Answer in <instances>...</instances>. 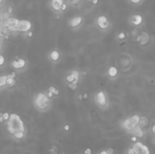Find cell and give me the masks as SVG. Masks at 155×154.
<instances>
[{
  "label": "cell",
  "mask_w": 155,
  "mask_h": 154,
  "mask_svg": "<svg viewBox=\"0 0 155 154\" xmlns=\"http://www.w3.org/2000/svg\"><path fill=\"white\" fill-rule=\"evenodd\" d=\"M98 2V0H93V1L92 2V3L93 4V5H97Z\"/></svg>",
  "instance_id": "d590c367"
},
{
  "label": "cell",
  "mask_w": 155,
  "mask_h": 154,
  "mask_svg": "<svg viewBox=\"0 0 155 154\" xmlns=\"http://www.w3.org/2000/svg\"><path fill=\"white\" fill-rule=\"evenodd\" d=\"M140 117L138 115L135 114L133 115L131 117L127 118V119H125L123 122H121V127L123 128V129L124 131H126L127 133L130 134L131 131L137 126L138 125L140 121Z\"/></svg>",
  "instance_id": "8992f818"
},
{
  "label": "cell",
  "mask_w": 155,
  "mask_h": 154,
  "mask_svg": "<svg viewBox=\"0 0 155 154\" xmlns=\"http://www.w3.org/2000/svg\"><path fill=\"white\" fill-rule=\"evenodd\" d=\"M64 4V0H51L50 8L55 13L62 12V8Z\"/></svg>",
  "instance_id": "5bb4252c"
},
{
  "label": "cell",
  "mask_w": 155,
  "mask_h": 154,
  "mask_svg": "<svg viewBox=\"0 0 155 154\" xmlns=\"http://www.w3.org/2000/svg\"><path fill=\"white\" fill-rule=\"evenodd\" d=\"M131 140H132L133 143H135V142L138 141V137H135V136H132V137H131Z\"/></svg>",
  "instance_id": "f546056e"
},
{
  "label": "cell",
  "mask_w": 155,
  "mask_h": 154,
  "mask_svg": "<svg viewBox=\"0 0 155 154\" xmlns=\"http://www.w3.org/2000/svg\"><path fill=\"white\" fill-rule=\"evenodd\" d=\"M48 59L50 62L52 64H57L61 60V53L59 51L56 50V49H53V50L50 51L48 54Z\"/></svg>",
  "instance_id": "4fadbf2b"
},
{
  "label": "cell",
  "mask_w": 155,
  "mask_h": 154,
  "mask_svg": "<svg viewBox=\"0 0 155 154\" xmlns=\"http://www.w3.org/2000/svg\"><path fill=\"white\" fill-rule=\"evenodd\" d=\"M153 143H154V144H155V136H154V137H153Z\"/></svg>",
  "instance_id": "8d00e7d4"
},
{
  "label": "cell",
  "mask_w": 155,
  "mask_h": 154,
  "mask_svg": "<svg viewBox=\"0 0 155 154\" xmlns=\"http://www.w3.org/2000/svg\"><path fill=\"white\" fill-rule=\"evenodd\" d=\"M0 58H1V66H2L4 64V61H5V60H4V57L2 56V55H1Z\"/></svg>",
  "instance_id": "d6a6232c"
},
{
  "label": "cell",
  "mask_w": 155,
  "mask_h": 154,
  "mask_svg": "<svg viewBox=\"0 0 155 154\" xmlns=\"http://www.w3.org/2000/svg\"><path fill=\"white\" fill-rule=\"evenodd\" d=\"M68 4H69L71 7H74V8H79L83 4V0H69Z\"/></svg>",
  "instance_id": "d6986e66"
},
{
  "label": "cell",
  "mask_w": 155,
  "mask_h": 154,
  "mask_svg": "<svg viewBox=\"0 0 155 154\" xmlns=\"http://www.w3.org/2000/svg\"><path fill=\"white\" fill-rule=\"evenodd\" d=\"M107 152L108 154H114V151L112 148H108V149H107Z\"/></svg>",
  "instance_id": "f1b7e54d"
},
{
  "label": "cell",
  "mask_w": 155,
  "mask_h": 154,
  "mask_svg": "<svg viewBox=\"0 0 155 154\" xmlns=\"http://www.w3.org/2000/svg\"><path fill=\"white\" fill-rule=\"evenodd\" d=\"M49 92H51L52 93H53L54 94V95H59V89H57L55 86H51L49 88Z\"/></svg>",
  "instance_id": "7402d4cb"
},
{
  "label": "cell",
  "mask_w": 155,
  "mask_h": 154,
  "mask_svg": "<svg viewBox=\"0 0 155 154\" xmlns=\"http://www.w3.org/2000/svg\"><path fill=\"white\" fill-rule=\"evenodd\" d=\"M149 123V121L147 119V117L145 116H141L140 117V121H139V123H138V125L141 126V128H144V127L147 126Z\"/></svg>",
  "instance_id": "ffe728a7"
},
{
  "label": "cell",
  "mask_w": 155,
  "mask_h": 154,
  "mask_svg": "<svg viewBox=\"0 0 155 154\" xmlns=\"http://www.w3.org/2000/svg\"><path fill=\"white\" fill-rule=\"evenodd\" d=\"M31 28H32V24H31L30 21L27 20H19L15 31L21 33H28L30 32Z\"/></svg>",
  "instance_id": "8fae6325"
},
{
  "label": "cell",
  "mask_w": 155,
  "mask_h": 154,
  "mask_svg": "<svg viewBox=\"0 0 155 154\" xmlns=\"http://www.w3.org/2000/svg\"><path fill=\"white\" fill-rule=\"evenodd\" d=\"M27 131H21V132H17L16 134H14V135H12L13 139H14L15 140H22L25 138L26 137Z\"/></svg>",
  "instance_id": "ac0fdd59"
},
{
  "label": "cell",
  "mask_w": 155,
  "mask_h": 154,
  "mask_svg": "<svg viewBox=\"0 0 155 154\" xmlns=\"http://www.w3.org/2000/svg\"><path fill=\"white\" fill-rule=\"evenodd\" d=\"M118 67L121 71H129L133 65V58L129 53H123L118 58Z\"/></svg>",
  "instance_id": "277c9868"
},
{
  "label": "cell",
  "mask_w": 155,
  "mask_h": 154,
  "mask_svg": "<svg viewBox=\"0 0 155 154\" xmlns=\"http://www.w3.org/2000/svg\"><path fill=\"white\" fill-rule=\"evenodd\" d=\"M70 125H65V126H64V130H65V131H70Z\"/></svg>",
  "instance_id": "4dcf8cb0"
},
{
  "label": "cell",
  "mask_w": 155,
  "mask_h": 154,
  "mask_svg": "<svg viewBox=\"0 0 155 154\" xmlns=\"http://www.w3.org/2000/svg\"><path fill=\"white\" fill-rule=\"evenodd\" d=\"M67 8H68V4L65 3L63 5V6H62V12H64V11H65L67 10Z\"/></svg>",
  "instance_id": "83f0119b"
},
{
  "label": "cell",
  "mask_w": 155,
  "mask_h": 154,
  "mask_svg": "<svg viewBox=\"0 0 155 154\" xmlns=\"http://www.w3.org/2000/svg\"><path fill=\"white\" fill-rule=\"evenodd\" d=\"M132 136L138 137V138H142L144 136V131L143 130V128H141L139 125H137L130 133Z\"/></svg>",
  "instance_id": "e0dca14e"
},
{
  "label": "cell",
  "mask_w": 155,
  "mask_h": 154,
  "mask_svg": "<svg viewBox=\"0 0 155 154\" xmlns=\"http://www.w3.org/2000/svg\"><path fill=\"white\" fill-rule=\"evenodd\" d=\"M84 154H92V149L90 148H86L84 150Z\"/></svg>",
  "instance_id": "4316f807"
},
{
  "label": "cell",
  "mask_w": 155,
  "mask_h": 154,
  "mask_svg": "<svg viewBox=\"0 0 155 154\" xmlns=\"http://www.w3.org/2000/svg\"><path fill=\"white\" fill-rule=\"evenodd\" d=\"M95 104L100 110H106L109 107L110 102L108 95L105 91L100 90L95 94L94 96Z\"/></svg>",
  "instance_id": "3957f363"
},
{
  "label": "cell",
  "mask_w": 155,
  "mask_h": 154,
  "mask_svg": "<svg viewBox=\"0 0 155 154\" xmlns=\"http://www.w3.org/2000/svg\"><path fill=\"white\" fill-rule=\"evenodd\" d=\"M47 95H48V97H49V98H52L53 96H54V94L52 93V92H49L47 93Z\"/></svg>",
  "instance_id": "1f68e13d"
},
{
  "label": "cell",
  "mask_w": 155,
  "mask_h": 154,
  "mask_svg": "<svg viewBox=\"0 0 155 154\" xmlns=\"http://www.w3.org/2000/svg\"><path fill=\"white\" fill-rule=\"evenodd\" d=\"M80 76V72L76 70H71L66 75L65 80L68 86L71 90H76L77 89Z\"/></svg>",
  "instance_id": "5b68a950"
},
{
  "label": "cell",
  "mask_w": 155,
  "mask_h": 154,
  "mask_svg": "<svg viewBox=\"0 0 155 154\" xmlns=\"http://www.w3.org/2000/svg\"><path fill=\"white\" fill-rule=\"evenodd\" d=\"M95 24L99 30L106 32L109 30L111 27V23L109 19L105 15H100L95 20Z\"/></svg>",
  "instance_id": "52a82bcc"
},
{
  "label": "cell",
  "mask_w": 155,
  "mask_h": 154,
  "mask_svg": "<svg viewBox=\"0 0 155 154\" xmlns=\"http://www.w3.org/2000/svg\"><path fill=\"white\" fill-rule=\"evenodd\" d=\"M33 104L36 110L41 113H46L49 111L52 107V101L50 98L48 97L47 95L43 92H39L35 95L33 100Z\"/></svg>",
  "instance_id": "7a4b0ae2"
},
{
  "label": "cell",
  "mask_w": 155,
  "mask_h": 154,
  "mask_svg": "<svg viewBox=\"0 0 155 154\" xmlns=\"http://www.w3.org/2000/svg\"><path fill=\"white\" fill-rule=\"evenodd\" d=\"M107 76L111 80H117L119 77V70L114 66H111L107 70Z\"/></svg>",
  "instance_id": "9a60e30c"
},
{
  "label": "cell",
  "mask_w": 155,
  "mask_h": 154,
  "mask_svg": "<svg viewBox=\"0 0 155 154\" xmlns=\"http://www.w3.org/2000/svg\"><path fill=\"white\" fill-rule=\"evenodd\" d=\"M10 115L8 113H2V115H1V116L2 117V119H3L4 121H5V122H7V121L9 119V117H10Z\"/></svg>",
  "instance_id": "d4e9b609"
},
{
  "label": "cell",
  "mask_w": 155,
  "mask_h": 154,
  "mask_svg": "<svg viewBox=\"0 0 155 154\" xmlns=\"http://www.w3.org/2000/svg\"><path fill=\"white\" fill-rule=\"evenodd\" d=\"M126 34L123 32H120V33L117 35V39L120 41H123V40L126 39Z\"/></svg>",
  "instance_id": "603a6c76"
},
{
  "label": "cell",
  "mask_w": 155,
  "mask_h": 154,
  "mask_svg": "<svg viewBox=\"0 0 155 154\" xmlns=\"http://www.w3.org/2000/svg\"><path fill=\"white\" fill-rule=\"evenodd\" d=\"M0 87L1 89H3L4 88H7V83H6V76H2L0 78Z\"/></svg>",
  "instance_id": "44dd1931"
},
{
  "label": "cell",
  "mask_w": 155,
  "mask_h": 154,
  "mask_svg": "<svg viewBox=\"0 0 155 154\" xmlns=\"http://www.w3.org/2000/svg\"><path fill=\"white\" fill-rule=\"evenodd\" d=\"M87 1H88V2H92V1H93V0H87Z\"/></svg>",
  "instance_id": "74e56055"
},
{
  "label": "cell",
  "mask_w": 155,
  "mask_h": 154,
  "mask_svg": "<svg viewBox=\"0 0 155 154\" xmlns=\"http://www.w3.org/2000/svg\"><path fill=\"white\" fill-rule=\"evenodd\" d=\"M49 152H50L51 154H57L58 152H59V149L55 146H52V148L49 149Z\"/></svg>",
  "instance_id": "cb8c5ba5"
},
{
  "label": "cell",
  "mask_w": 155,
  "mask_h": 154,
  "mask_svg": "<svg viewBox=\"0 0 155 154\" xmlns=\"http://www.w3.org/2000/svg\"><path fill=\"white\" fill-rule=\"evenodd\" d=\"M149 39H150V36H149L148 34L145 32L141 33L140 35H138L136 37V41L139 42V44L141 46H144V45L147 44L148 42Z\"/></svg>",
  "instance_id": "2e32d148"
},
{
  "label": "cell",
  "mask_w": 155,
  "mask_h": 154,
  "mask_svg": "<svg viewBox=\"0 0 155 154\" xmlns=\"http://www.w3.org/2000/svg\"><path fill=\"white\" fill-rule=\"evenodd\" d=\"M129 22L132 27H138L142 25L143 22H144V18L142 16L139 14H134L129 17Z\"/></svg>",
  "instance_id": "7c38bea8"
},
{
  "label": "cell",
  "mask_w": 155,
  "mask_h": 154,
  "mask_svg": "<svg viewBox=\"0 0 155 154\" xmlns=\"http://www.w3.org/2000/svg\"><path fill=\"white\" fill-rule=\"evenodd\" d=\"M98 154H108V152H107V149H104V150H101Z\"/></svg>",
  "instance_id": "e575fe53"
},
{
  "label": "cell",
  "mask_w": 155,
  "mask_h": 154,
  "mask_svg": "<svg viewBox=\"0 0 155 154\" xmlns=\"http://www.w3.org/2000/svg\"><path fill=\"white\" fill-rule=\"evenodd\" d=\"M151 131H152V133H153V135L155 136V124H154V125H153V126H152V128H151Z\"/></svg>",
  "instance_id": "836d02e7"
},
{
  "label": "cell",
  "mask_w": 155,
  "mask_h": 154,
  "mask_svg": "<svg viewBox=\"0 0 155 154\" xmlns=\"http://www.w3.org/2000/svg\"><path fill=\"white\" fill-rule=\"evenodd\" d=\"M7 129L11 135H14V134L21 131H26L24 122L16 113H11L10 115L9 119L7 121Z\"/></svg>",
  "instance_id": "6da1fadb"
},
{
  "label": "cell",
  "mask_w": 155,
  "mask_h": 154,
  "mask_svg": "<svg viewBox=\"0 0 155 154\" xmlns=\"http://www.w3.org/2000/svg\"><path fill=\"white\" fill-rule=\"evenodd\" d=\"M11 67L17 72H23L27 67V62L24 58L15 59L11 63Z\"/></svg>",
  "instance_id": "9c48e42d"
},
{
  "label": "cell",
  "mask_w": 155,
  "mask_h": 154,
  "mask_svg": "<svg viewBox=\"0 0 155 154\" xmlns=\"http://www.w3.org/2000/svg\"><path fill=\"white\" fill-rule=\"evenodd\" d=\"M84 19L82 16H75L72 17L68 22V25L72 30H78L83 25Z\"/></svg>",
  "instance_id": "30bf717a"
},
{
  "label": "cell",
  "mask_w": 155,
  "mask_h": 154,
  "mask_svg": "<svg viewBox=\"0 0 155 154\" xmlns=\"http://www.w3.org/2000/svg\"><path fill=\"white\" fill-rule=\"evenodd\" d=\"M130 3L134 4V5H138V4H140L143 0H128Z\"/></svg>",
  "instance_id": "484cf974"
},
{
  "label": "cell",
  "mask_w": 155,
  "mask_h": 154,
  "mask_svg": "<svg viewBox=\"0 0 155 154\" xmlns=\"http://www.w3.org/2000/svg\"><path fill=\"white\" fill-rule=\"evenodd\" d=\"M134 154H150L149 148L143 143L137 141L132 146Z\"/></svg>",
  "instance_id": "ba28073f"
}]
</instances>
